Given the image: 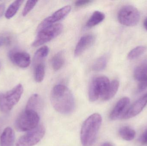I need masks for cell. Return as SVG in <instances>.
<instances>
[{"label":"cell","instance_id":"f1b7e54d","mask_svg":"<svg viewBox=\"0 0 147 146\" xmlns=\"http://www.w3.org/2000/svg\"><path fill=\"white\" fill-rule=\"evenodd\" d=\"M139 140L142 145H147V128L141 135Z\"/></svg>","mask_w":147,"mask_h":146},{"label":"cell","instance_id":"8fae6325","mask_svg":"<svg viewBox=\"0 0 147 146\" xmlns=\"http://www.w3.org/2000/svg\"><path fill=\"white\" fill-rule=\"evenodd\" d=\"M147 104V93L133 104L123 117L122 119H128L139 115Z\"/></svg>","mask_w":147,"mask_h":146},{"label":"cell","instance_id":"7a4b0ae2","mask_svg":"<svg viewBox=\"0 0 147 146\" xmlns=\"http://www.w3.org/2000/svg\"><path fill=\"white\" fill-rule=\"evenodd\" d=\"M102 122V117L98 113L92 114L84 122L80 131V140L83 146H91L94 144Z\"/></svg>","mask_w":147,"mask_h":146},{"label":"cell","instance_id":"ac0fdd59","mask_svg":"<svg viewBox=\"0 0 147 146\" xmlns=\"http://www.w3.org/2000/svg\"><path fill=\"white\" fill-rule=\"evenodd\" d=\"M134 76L135 79L139 81L147 79V61L143 63L135 69Z\"/></svg>","mask_w":147,"mask_h":146},{"label":"cell","instance_id":"4316f807","mask_svg":"<svg viewBox=\"0 0 147 146\" xmlns=\"http://www.w3.org/2000/svg\"><path fill=\"white\" fill-rule=\"evenodd\" d=\"M11 42V38L7 35L0 36V46L10 44Z\"/></svg>","mask_w":147,"mask_h":146},{"label":"cell","instance_id":"6da1fadb","mask_svg":"<svg viewBox=\"0 0 147 146\" xmlns=\"http://www.w3.org/2000/svg\"><path fill=\"white\" fill-rule=\"evenodd\" d=\"M51 100L54 109L61 114L68 115L74 110L75 101L73 94L64 85L54 87L51 93Z\"/></svg>","mask_w":147,"mask_h":146},{"label":"cell","instance_id":"9a60e30c","mask_svg":"<svg viewBox=\"0 0 147 146\" xmlns=\"http://www.w3.org/2000/svg\"><path fill=\"white\" fill-rule=\"evenodd\" d=\"M42 101L40 96L38 94H34L29 98L26 109L38 113V111L42 108Z\"/></svg>","mask_w":147,"mask_h":146},{"label":"cell","instance_id":"52a82bcc","mask_svg":"<svg viewBox=\"0 0 147 146\" xmlns=\"http://www.w3.org/2000/svg\"><path fill=\"white\" fill-rule=\"evenodd\" d=\"M139 10L134 6L126 5L120 9L118 13V19L122 25L128 27L137 25L140 19Z\"/></svg>","mask_w":147,"mask_h":146},{"label":"cell","instance_id":"4dcf8cb0","mask_svg":"<svg viewBox=\"0 0 147 146\" xmlns=\"http://www.w3.org/2000/svg\"><path fill=\"white\" fill-rule=\"evenodd\" d=\"M5 5L4 3L0 4V17H1L5 11Z\"/></svg>","mask_w":147,"mask_h":146},{"label":"cell","instance_id":"d6986e66","mask_svg":"<svg viewBox=\"0 0 147 146\" xmlns=\"http://www.w3.org/2000/svg\"><path fill=\"white\" fill-rule=\"evenodd\" d=\"M119 134L122 139L127 141L134 139L136 135L135 131L128 126L121 127L119 129Z\"/></svg>","mask_w":147,"mask_h":146},{"label":"cell","instance_id":"484cf974","mask_svg":"<svg viewBox=\"0 0 147 146\" xmlns=\"http://www.w3.org/2000/svg\"><path fill=\"white\" fill-rule=\"evenodd\" d=\"M38 1H27L22 12L23 16H26L30 13V11L35 7L38 2Z\"/></svg>","mask_w":147,"mask_h":146},{"label":"cell","instance_id":"9c48e42d","mask_svg":"<svg viewBox=\"0 0 147 146\" xmlns=\"http://www.w3.org/2000/svg\"><path fill=\"white\" fill-rule=\"evenodd\" d=\"M71 10V6H66L57 10L51 16L46 18L40 24L38 29L43 28L45 27L54 24L57 21H59L63 19L68 15Z\"/></svg>","mask_w":147,"mask_h":146},{"label":"cell","instance_id":"83f0119b","mask_svg":"<svg viewBox=\"0 0 147 146\" xmlns=\"http://www.w3.org/2000/svg\"><path fill=\"white\" fill-rule=\"evenodd\" d=\"M147 88V79L140 81L138 85V91L139 92H142Z\"/></svg>","mask_w":147,"mask_h":146},{"label":"cell","instance_id":"2e32d148","mask_svg":"<svg viewBox=\"0 0 147 146\" xmlns=\"http://www.w3.org/2000/svg\"><path fill=\"white\" fill-rule=\"evenodd\" d=\"M105 19V15L98 11H96L93 13L87 21L86 24V27L90 28L98 25Z\"/></svg>","mask_w":147,"mask_h":146},{"label":"cell","instance_id":"44dd1931","mask_svg":"<svg viewBox=\"0 0 147 146\" xmlns=\"http://www.w3.org/2000/svg\"><path fill=\"white\" fill-rule=\"evenodd\" d=\"M23 1H24L21 0H18L12 3L7 9L5 14V17L9 19L13 17L18 12Z\"/></svg>","mask_w":147,"mask_h":146},{"label":"cell","instance_id":"30bf717a","mask_svg":"<svg viewBox=\"0 0 147 146\" xmlns=\"http://www.w3.org/2000/svg\"><path fill=\"white\" fill-rule=\"evenodd\" d=\"M9 55L12 62L20 67L26 68L31 63L30 55L26 52L13 51H11Z\"/></svg>","mask_w":147,"mask_h":146},{"label":"cell","instance_id":"3957f363","mask_svg":"<svg viewBox=\"0 0 147 146\" xmlns=\"http://www.w3.org/2000/svg\"><path fill=\"white\" fill-rule=\"evenodd\" d=\"M39 121L38 113L25 109L17 117L15 122L16 128L20 132H29L38 126Z\"/></svg>","mask_w":147,"mask_h":146},{"label":"cell","instance_id":"d6a6232c","mask_svg":"<svg viewBox=\"0 0 147 146\" xmlns=\"http://www.w3.org/2000/svg\"><path fill=\"white\" fill-rule=\"evenodd\" d=\"M144 26L145 27V29L147 31V17L146 18V19L144 21Z\"/></svg>","mask_w":147,"mask_h":146},{"label":"cell","instance_id":"ba28073f","mask_svg":"<svg viewBox=\"0 0 147 146\" xmlns=\"http://www.w3.org/2000/svg\"><path fill=\"white\" fill-rule=\"evenodd\" d=\"M45 129L43 125H38L37 127L28 132L20 137L16 143V146H33L38 144L45 136Z\"/></svg>","mask_w":147,"mask_h":146},{"label":"cell","instance_id":"ffe728a7","mask_svg":"<svg viewBox=\"0 0 147 146\" xmlns=\"http://www.w3.org/2000/svg\"><path fill=\"white\" fill-rule=\"evenodd\" d=\"M64 55L63 52L59 51L56 54L52 59V66L55 71L60 69L63 66L65 63Z\"/></svg>","mask_w":147,"mask_h":146},{"label":"cell","instance_id":"5b68a950","mask_svg":"<svg viewBox=\"0 0 147 146\" xmlns=\"http://www.w3.org/2000/svg\"><path fill=\"white\" fill-rule=\"evenodd\" d=\"M63 29V25L59 23L38 29V34L32 46L38 47L51 41L61 33Z\"/></svg>","mask_w":147,"mask_h":146},{"label":"cell","instance_id":"603a6c76","mask_svg":"<svg viewBox=\"0 0 147 146\" xmlns=\"http://www.w3.org/2000/svg\"><path fill=\"white\" fill-rule=\"evenodd\" d=\"M108 59L106 56H102L98 58L92 66V69L95 72H100L104 70L107 66Z\"/></svg>","mask_w":147,"mask_h":146},{"label":"cell","instance_id":"7402d4cb","mask_svg":"<svg viewBox=\"0 0 147 146\" xmlns=\"http://www.w3.org/2000/svg\"><path fill=\"white\" fill-rule=\"evenodd\" d=\"M45 73V67L43 63H39L35 66L34 69V79L35 81L40 83L43 81Z\"/></svg>","mask_w":147,"mask_h":146},{"label":"cell","instance_id":"f546056e","mask_svg":"<svg viewBox=\"0 0 147 146\" xmlns=\"http://www.w3.org/2000/svg\"><path fill=\"white\" fill-rule=\"evenodd\" d=\"M92 1L90 0H83V1H77L75 2V5L76 7H81L85 6L91 3Z\"/></svg>","mask_w":147,"mask_h":146},{"label":"cell","instance_id":"cb8c5ba5","mask_svg":"<svg viewBox=\"0 0 147 146\" xmlns=\"http://www.w3.org/2000/svg\"><path fill=\"white\" fill-rule=\"evenodd\" d=\"M147 47L145 46H137L132 49L128 55L127 58L129 60H133L139 57L144 54L146 51Z\"/></svg>","mask_w":147,"mask_h":146},{"label":"cell","instance_id":"1f68e13d","mask_svg":"<svg viewBox=\"0 0 147 146\" xmlns=\"http://www.w3.org/2000/svg\"><path fill=\"white\" fill-rule=\"evenodd\" d=\"M101 146H114V145L110 142H105L103 143Z\"/></svg>","mask_w":147,"mask_h":146},{"label":"cell","instance_id":"4fadbf2b","mask_svg":"<svg viewBox=\"0 0 147 146\" xmlns=\"http://www.w3.org/2000/svg\"><path fill=\"white\" fill-rule=\"evenodd\" d=\"M95 37L92 35H86L82 37L78 42L74 50V55L78 57L82 54L94 43Z\"/></svg>","mask_w":147,"mask_h":146},{"label":"cell","instance_id":"8992f818","mask_svg":"<svg viewBox=\"0 0 147 146\" xmlns=\"http://www.w3.org/2000/svg\"><path fill=\"white\" fill-rule=\"evenodd\" d=\"M110 82L106 76L95 77L92 80L89 87L88 96L90 102H95L105 95Z\"/></svg>","mask_w":147,"mask_h":146},{"label":"cell","instance_id":"5bb4252c","mask_svg":"<svg viewBox=\"0 0 147 146\" xmlns=\"http://www.w3.org/2000/svg\"><path fill=\"white\" fill-rule=\"evenodd\" d=\"M14 132L9 127L5 128L0 137V146H13Z\"/></svg>","mask_w":147,"mask_h":146},{"label":"cell","instance_id":"277c9868","mask_svg":"<svg viewBox=\"0 0 147 146\" xmlns=\"http://www.w3.org/2000/svg\"><path fill=\"white\" fill-rule=\"evenodd\" d=\"M23 92L22 85L19 84L10 91L0 93V110L4 113L10 111L19 102Z\"/></svg>","mask_w":147,"mask_h":146},{"label":"cell","instance_id":"7c38bea8","mask_svg":"<svg viewBox=\"0 0 147 146\" xmlns=\"http://www.w3.org/2000/svg\"><path fill=\"white\" fill-rule=\"evenodd\" d=\"M129 99L127 97L122 98L119 100L110 114V118L112 121L122 119L127 111L126 108L129 103Z\"/></svg>","mask_w":147,"mask_h":146},{"label":"cell","instance_id":"836d02e7","mask_svg":"<svg viewBox=\"0 0 147 146\" xmlns=\"http://www.w3.org/2000/svg\"><path fill=\"white\" fill-rule=\"evenodd\" d=\"M3 118H0V129H1V127H2V125L3 122Z\"/></svg>","mask_w":147,"mask_h":146},{"label":"cell","instance_id":"d4e9b609","mask_svg":"<svg viewBox=\"0 0 147 146\" xmlns=\"http://www.w3.org/2000/svg\"><path fill=\"white\" fill-rule=\"evenodd\" d=\"M49 53V49L47 46L45 45L41 47L37 51L34 55V61H37L44 59L48 55Z\"/></svg>","mask_w":147,"mask_h":146},{"label":"cell","instance_id":"e0dca14e","mask_svg":"<svg viewBox=\"0 0 147 146\" xmlns=\"http://www.w3.org/2000/svg\"><path fill=\"white\" fill-rule=\"evenodd\" d=\"M119 87V82L117 80H114L110 82L106 93L102 98V100L106 101L112 99L116 94Z\"/></svg>","mask_w":147,"mask_h":146}]
</instances>
